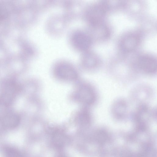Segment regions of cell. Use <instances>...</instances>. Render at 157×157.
<instances>
[{
    "label": "cell",
    "instance_id": "12",
    "mask_svg": "<svg viewBox=\"0 0 157 157\" xmlns=\"http://www.w3.org/2000/svg\"><path fill=\"white\" fill-rule=\"evenodd\" d=\"M8 14V10L6 6L0 3V21L5 19Z\"/></svg>",
    "mask_w": 157,
    "mask_h": 157
},
{
    "label": "cell",
    "instance_id": "11",
    "mask_svg": "<svg viewBox=\"0 0 157 157\" xmlns=\"http://www.w3.org/2000/svg\"><path fill=\"white\" fill-rule=\"evenodd\" d=\"M4 157H23L21 151L17 148L7 147L4 150Z\"/></svg>",
    "mask_w": 157,
    "mask_h": 157
},
{
    "label": "cell",
    "instance_id": "8",
    "mask_svg": "<svg viewBox=\"0 0 157 157\" xmlns=\"http://www.w3.org/2000/svg\"><path fill=\"white\" fill-rule=\"evenodd\" d=\"M56 73L59 78L66 80H72L77 76L74 68L67 64L59 65L56 68Z\"/></svg>",
    "mask_w": 157,
    "mask_h": 157
},
{
    "label": "cell",
    "instance_id": "1",
    "mask_svg": "<svg viewBox=\"0 0 157 157\" xmlns=\"http://www.w3.org/2000/svg\"><path fill=\"white\" fill-rule=\"evenodd\" d=\"M107 6L105 3H100L93 6L87 13V18L90 23L94 27L102 23L106 14Z\"/></svg>",
    "mask_w": 157,
    "mask_h": 157
},
{
    "label": "cell",
    "instance_id": "10",
    "mask_svg": "<svg viewBox=\"0 0 157 157\" xmlns=\"http://www.w3.org/2000/svg\"><path fill=\"white\" fill-rule=\"evenodd\" d=\"M84 62L86 67L93 68L96 66L98 64V58L94 54L91 53H88L84 56Z\"/></svg>",
    "mask_w": 157,
    "mask_h": 157
},
{
    "label": "cell",
    "instance_id": "3",
    "mask_svg": "<svg viewBox=\"0 0 157 157\" xmlns=\"http://www.w3.org/2000/svg\"><path fill=\"white\" fill-rule=\"evenodd\" d=\"M19 90L18 86L13 82L6 83L0 95V102L4 105L9 104L14 99Z\"/></svg>",
    "mask_w": 157,
    "mask_h": 157
},
{
    "label": "cell",
    "instance_id": "6",
    "mask_svg": "<svg viewBox=\"0 0 157 157\" xmlns=\"http://www.w3.org/2000/svg\"><path fill=\"white\" fill-rule=\"evenodd\" d=\"M72 41L75 46L80 50H85L90 47L91 40L86 34L81 32L75 33L73 35Z\"/></svg>",
    "mask_w": 157,
    "mask_h": 157
},
{
    "label": "cell",
    "instance_id": "9",
    "mask_svg": "<svg viewBox=\"0 0 157 157\" xmlns=\"http://www.w3.org/2000/svg\"><path fill=\"white\" fill-rule=\"evenodd\" d=\"M128 107L125 101L119 100L116 101L113 104L112 108L113 117L117 119H122L126 116Z\"/></svg>",
    "mask_w": 157,
    "mask_h": 157
},
{
    "label": "cell",
    "instance_id": "5",
    "mask_svg": "<svg viewBox=\"0 0 157 157\" xmlns=\"http://www.w3.org/2000/svg\"><path fill=\"white\" fill-rule=\"evenodd\" d=\"M77 98L82 102L89 105L94 103L96 99V94L94 89L88 85L83 86L79 89Z\"/></svg>",
    "mask_w": 157,
    "mask_h": 157
},
{
    "label": "cell",
    "instance_id": "4",
    "mask_svg": "<svg viewBox=\"0 0 157 157\" xmlns=\"http://www.w3.org/2000/svg\"><path fill=\"white\" fill-rule=\"evenodd\" d=\"M140 42V38L135 33H130L125 36L121 40L120 48L125 52H130L135 49Z\"/></svg>",
    "mask_w": 157,
    "mask_h": 157
},
{
    "label": "cell",
    "instance_id": "7",
    "mask_svg": "<svg viewBox=\"0 0 157 157\" xmlns=\"http://www.w3.org/2000/svg\"><path fill=\"white\" fill-rule=\"evenodd\" d=\"M20 121L19 116L13 113H8L0 118V124L3 127L13 129L18 126Z\"/></svg>",
    "mask_w": 157,
    "mask_h": 157
},
{
    "label": "cell",
    "instance_id": "2",
    "mask_svg": "<svg viewBox=\"0 0 157 157\" xmlns=\"http://www.w3.org/2000/svg\"><path fill=\"white\" fill-rule=\"evenodd\" d=\"M138 64L140 69L147 74L152 75L156 72V59L151 55H142L139 59Z\"/></svg>",
    "mask_w": 157,
    "mask_h": 157
}]
</instances>
